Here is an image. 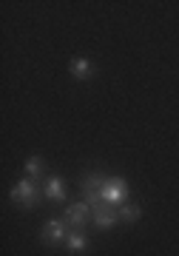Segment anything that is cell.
<instances>
[{"label":"cell","mask_w":179,"mask_h":256,"mask_svg":"<svg viewBox=\"0 0 179 256\" xmlns=\"http://www.w3.org/2000/svg\"><path fill=\"white\" fill-rule=\"evenodd\" d=\"M116 216H120V222H136L140 220V205H136V202H131V205L122 202V205L116 208Z\"/></svg>","instance_id":"obj_9"},{"label":"cell","mask_w":179,"mask_h":256,"mask_svg":"<svg viewBox=\"0 0 179 256\" xmlns=\"http://www.w3.org/2000/svg\"><path fill=\"white\" fill-rule=\"evenodd\" d=\"M43 174H46V162L40 160V156H28L26 160V176H32V180L40 182V176Z\"/></svg>","instance_id":"obj_10"},{"label":"cell","mask_w":179,"mask_h":256,"mask_svg":"<svg viewBox=\"0 0 179 256\" xmlns=\"http://www.w3.org/2000/svg\"><path fill=\"white\" fill-rule=\"evenodd\" d=\"M43 194H46L52 202H63V200H66V185H63V180H60V176H48V180H46V185H43Z\"/></svg>","instance_id":"obj_6"},{"label":"cell","mask_w":179,"mask_h":256,"mask_svg":"<svg viewBox=\"0 0 179 256\" xmlns=\"http://www.w3.org/2000/svg\"><path fill=\"white\" fill-rule=\"evenodd\" d=\"M72 228H68V222L66 220H48L40 230V239H43L46 245H63L66 239H68Z\"/></svg>","instance_id":"obj_3"},{"label":"cell","mask_w":179,"mask_h":256,"mask_svg":"<svg viewBox=\"0 0 179 256\" xmlns=\"http://www.w3.org/2000/svg\"><path fill=\"white\" fill-rule=\"evenodd\" d=\"M106 180H108V176H102V174H88V176H82V191H102Z\"/></svg>","instance_id":"obj_11"},{"label":"cell","mask_w":179,"mask_h":256,"mask_svg":"<svg viewBox=\"0 0 179 256\" xmlns=\"http://www.w3.org/2000/svg\"><path fill=\"white\" fill-rule=\"evenodd\" d=\"M91 222L97 225V228H114L120 216H116V208L114 205H108V202H97V205H91Z\"/></svg>","instance_id":"obj_5"},{"label":"cell","mask_w":179,"mask_h":256,"mask_svg":"<svg viewBox=\"0 0 179 256\" xmlns=\"http://www.w3.org/2000/svg\"><path fill=\"white\" fill-rule=\"evenodd\" d=\"M12 200L20 202L23 208H34L37 200H40V182H37V180H32V176L20 180V182L12 188Z\"/></svg>","instance_id":"obj_2"},{"label":"cell","mask_w":179,"mask_h":256,"mask_svg":"<svg viewBox=\"0 0 179 256\" xmlns=\"http://www.w3.org/2000/svg\"><path fill=\"white\" fill-rule=\"evenodd\" d=\"M66 248L74 250V254H82V250H88V248H91V242H88V236H86L82 230H72L68 239H66Z\"/></svg>","instance_id":"obj_7"},{"label":"cell","mask_w":179,"mask_h":256,"mask_svg":"<svg viewBox=\"0 0 179 256\" xmlns=\"http://www.w3.org/2000/svg\"><path fill=\"white\" fill-rule=\"evenodd\" d=\"M91 214H94V210H91V205L86 200L74 202V205L66 208V222H68V228H72V230H82V225L91 220Z\"/></svg>","instance_id":"obj_4"},{"label":"cell","mask_w":179,"mask_h":256,"mask_svg":"<svg viewBox=\"0 0 179 256\" xmlns=\"http://www.w3.org/2000/svg\"><path fill=\"white\" fill-rule=\"evenodd\" d=\"M100 200L108 202V205H114V208H120L128 200V182L122 176H108L106 185H102V191H100Z\"/></svg>","instance_id":"obj_1"},{"label":"cell","mask_w":179,"mask_h":256,"mask_svg":"<svg viewBox=\"0 0 179 256\" xmlns=\"http://www.w3.org/2000/svg\"><path fill=\"white\" fill-rule=\"evenodd\" d=\"M72 74L77 77V80H91L94 77V66H91V60H74L72 63Z\"/></svg>","instance_id":"obj_8"}]
</instances>
